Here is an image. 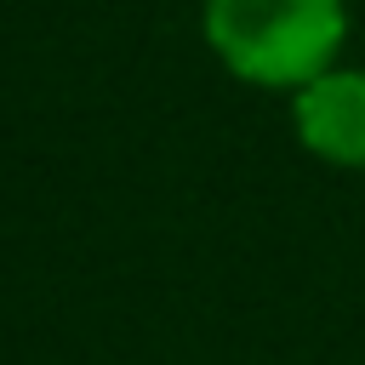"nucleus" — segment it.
I'll list each match as a JSON object with an SVG mask.
<instances>
[{
	"instance_id": "nucleus-1",
	"label": "nucleus",
	"mask_w": 365,
	"mask_h": 365,
	"mask_svg": "<svg viewBox=\"0 0 365 365\" xmlns=\"http://www.w3.org/2000/svg\"><path fill=\"white\" fill-rule=\"evenodd\" d=\"M211 57L257 91H302L336 68L348 40L342 0H205L200 11Z\"/></svg>"
},
{
	"instance_id": "nucleus-2",
	"label": "nucleus",
	"mask_w": 365,
	"mask_h": 365,
	"mask_svg": "<svg viewBox=\"0 0 365 365\" xmlns=\"http://www.w3.org/2000/svg\"><path fill=\"white\" fill-rule=\"evenodd\" d=\"M297 143L331 171H365V68H325L302 91H291Z\"/></svg>"
}]
</instances>
